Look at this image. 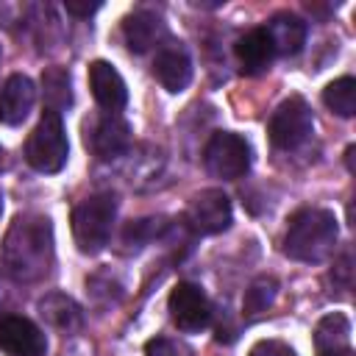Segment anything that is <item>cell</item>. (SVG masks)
Listing matches in <instances>:
<instances>
[{
	"instance_id": "obj_1",
	"label": "cell",
	"mask_w": 356,
	"mask_h": 356,
	"mask_svg": "<svg viewBox=\"0 0 356 356\" xmlns=\"http://www.w3.org/2000/svg\"><path fill=\"white\" fill-rule=\"evenodd\" d=\"M3 264L6 270L25 284L42 281L53 267V225L44 214H17L3 236Z\"/></svg>"
},
{
	"instance_id": "obj_2",
	"label": "cell",
	"mask_w": 356,
	"mask_h": 356,
	"mask_svg": "<svg viewBox=\"0 0 356 356\" xmlns=\"http://www.w3.org/2000/svg\"><path fill=\"white\" fill-rule=\"evenodd\" d=\"M337 217L328 209H300L289 217L284 234V253L295 261L317 264L337 245Z\"/></svg>"
},
{
	"instance_id": "obj_3",
	"label": "cell",
	"mask_w": 356,
	"mask_h": 356,
	"mask_svg": "<svg viewBox=\"0 0 356 356\" xmlns=\"http://www.w3.org/2000/svg\"><path fill=\"white\" fill-rule=\"evenodd\" d=\"M117 220V197L111 192H97L83 197L72 209V236L81 253H97L108 245Z\"/></svg>"
},
{
	"instance_id": "obj_4",
	"label": "cell",
	"mask_w": 356,
	"mask_h": 356,
	"mask_svg": "<svg viewBox=\"0 0 356 356\" xmlns=\"http://www.w3.org/2000/svg\"><path fill=\"white\" fill-rule=\"evenodd\" d=\"M67 156H70V142L61 114L44 111L25 142V159L36 172H58L67 164Z\"/></svg>"
},
{
	"instance_id": "obj_5",
	"label": "cell",
	"mask_w": 356,
	"mask_h": 356,
	"mask_svg": "<svg viewBox=\"0 0 356 356\" xmlns=\"http://www.w3.org/2000/svg\"><path fill=\"white\" fill-rule=\"evenodd\" d=\"M314 131V117H312V108L303 97L292 95L286 97L270 117L267 122V134H270V142L278 147V150H295L300 147Z\"/></svg>"
},
{
	"instance_id": "obj_6",
	"label": "cell",
	"mask_w": 356,
	"mask_h": 356,
	"mask_svg": "<svg viewBox=\"0 0 356 356\" xmlns=\"http://www.w3.org/2000/svg\"><path fill=\"white\" fill-rule=\"evenodd\" d=\"M203 161H206V170L214 178L236 181L250 167V145L239 134L220 131V134H214L209 139V145L203 150Z\"/></svg>"
},
{
	"instance_id": "obj_7",
	"label": "cell",
	"mask_w": 356,
	"mask_h": 356,
	"mask_svg": "<svg viewBox=\"0 0 356 356\" xmlns=\"http://www.w3.org/2000/svg\"><path fill=\"white\" fill-rule=\"evenodd\" d=\"M167 306H170L172 323H175L181 331H186V334L203 331V328H209V323H211V303H209L206 292H203L197 284H189V281L178 284V286L170 292Z\"/></svg>"
},
{
	"instance_id": "obj_8",
	"label": "cell",
	"mask_w": 356,
	"mask_h": 356,
	"mask_svg": "<svg viewBox=\"0 0 356 356\" xmlns=\"http://www.w3.org/2000/svg\"><path fill=\"white\" fill-rule=\"evenodd\" d=\"M189 228L200 236L222 234L231 225V200L222 189H203L192 197L186 211Z\"/></svg>"
},
{
	"instance_id": "obj_9",
	"label": "cell",
	"mask_w": 356,
	"mask_h": 356,
	"mask_svg": "<svg viewBox=\"0 0 356 356\" xmlns=\"http://www.w3.org/2000/svg\"><path fill=\"white\" fill-rule=\"evenodd\" d=\"M0 350L8 356H44L47 339L33 320L8 314L0 317Z\"/></svg>"
},
{
	"instance_id": "obj_10",
	"label": "cell",
	"mask_w": 356,
	"mask_h": 356,
	"mask_svg": "<svg viewBox=\"0 0 356 356\" xmlns=\"http://www.w3.org/2000/svg\"><path fill=\"white\" fill-rule=\"evenodd\" d=\"M128 145H131V125L117 114H103L86 125V147L103 161L122 156Z\"/></svg>"
},
{
	"instance_id": "obj_11",
	"label": "cell",
	"mask_w": 356,
	"mask_h": 356,
	"mask_svg": "<svg viewBox=\"0 0 356 356\" xmlns=\"http://www.w3.org/2000/svg\"><path fill=\"white\" fill-rule=\"evenodd\" d=\"M153 75L167 92H184L192 81V58L189 50L181 42H167L156 50L153 58Z\"/></svg>"
},
{
	"instance_id": "obj_12",
	"label": "cell",
	"mask_w": 356,
	"mask_h": 356,
	"mask_svg": "<svg viewBox=\"0 0 356 356\" xmlns=\"http://www.w3.org/2000/svg\"><path fill=\"white\" fill-rule=\"evenodd\" d=\"M89 89H92L97 106L106 108V114H117L128 103V86H125L122 75L117 72L114 64H108L103 58L89 64Z\"/></svg>"
},
{
	"instance_id": "obj_13",
	"label": "cell",
	"mask_w": 356,
	"mask_h": 356,
	"mask_svg": "<svg viewBox=\"0 0 356 356\" xmlns=\"http://www.w3.org/2000/svg\"><path fill=\"white\" fill-rule=\"evenodd\" d=\"M36 100V86L28 75L14 72L0 86V122L3 125H19L31 114Z\"/></svg>"
},
{
	"instance_id": "obj_14",
	"label": "cell",
	"mask_w": 356,
	"mask_h": 356,
	"mask_svg": "<svg viewBox=\"0 0 356 356\" xmlns=\"http://www.w3.org/2000/svg\"><path fill=\"white\" fill-rule=\"evenodd\" d=\"M164 36V19L150 8H136L122 19V39L131 53L150 50Z\"/></svg>"
},
{
	"instance_id": "obj_15",
	"label": "cell",
	"mask_w": 356,
	"mask_h": 356,
	"mask_svg": "<svg viewBox=\"0 0 356 356\" xmlns=\"http://www.w3.org/2000/svg\"><path fill=\"white\" fill-rule=\"evenodd\" d=\"M267 36L278 56H298L306 44V22L292 11H278L267 22Z\"/></svg>"
},
{
	"instance_id": "obj_16",
	"label": "cell",
	"mask_w": 356,
	"mask_h": 356,
	"mask_svg": "<svg viewBox=\"0 0 356 356\" xmlns=\"http://www.w3.org/2000/svg\"><path fill=\"white\" fill-rule=\"evenodd\" d=\"M234 50H236V58L242 64V72H248V75L264 72L270 67L273 56H275L273 42H270V36H267L264 28H250L248 33H242L236 39V47Z\"/></svg>"
},
{
	"instance_id": "obj_17",
	"label": "cell",
	"mask_w": 356,
	"mask_h": 356,
	"mask_svg": "<svg viewBox=\"0 0 356 356\" xmlns=\"http://www.w3.org/2000/svg\"><path fill=\"white\" fill-rule=\"evenodd\" d=\"M39 314L58 331H75L81 323H83V314H81V306L70 298V295H61V292H50L39 300Z\"/></svg>"
},
{
	"instance_id": "obj_18",
	"label": "cell",
	"mask_w": 356,
	"mask_h": 356,
	"mask_svg": "<svg viewBox=\"0 0 356 356\" xmlns=\"http://www.w3.org/2000/svg\"><path fill=\"white\" fill-rule=\"evenodd\" d=\"M42 95H44V111L61 114L72 106V89H70V72L61 67H47L42 72Z\"/></svg>"
},
{
	"instance_id": "obj_19",
	"label": "cell",
	"mask_w": 356,
	"mask_h": 356,
	"mask_svg": "<svg viewBox=\"0 0 356 356\" xmlns=\"http://www.w3.org/2000/svg\"><path fill=\"white\" fill-rule=\"evenodd\" d=\"M350 345V323L345 314L334 312V314H325L317 328H314V348L317 353L323 350H334V348H345Z\"/></svg>"
},
{
	"instance_id": "obj_20",
	"label": "cell",
	"mask_w": 356,
	"mask_h": 356,
	"mask_svg": "<svg viewBox=\"0 0 356 356\" xmlns=\"http://www.w3.org/2000/svg\"><path fill=\"white\" fill-rule=\"evenodd\" d=\"M275 295H278V281H275L273 275H259V278L245 289V300H242L245 317H248V320L261 317V314L273 306Z\"/></svg>"
},
{
	"instance_id": "obj_21",
	"label": "cell",
	"mask_w": 356,
	"mask_h": 356,
	"mask_svg": "<svg viewBox=\"0 0 356 356\" xmlns=\"http://www.w3.org/2000/svg\"><path fill=\"white\" fill-rule=\"evenodd\" d=\"M323 103L339 117H353L356 114V81L350 75L331 81L323 89Z\"/></svg>"
},
{
	"instance_id": "obj_22",
	"label": "cell",
	"mask_w": 356,
	"mask_h": 356,
	"mask_svg": "<svg viewBox=\"0 0 356 356\" xmlns=\"http://www.w3.org/2000/svg\"><path fill=\"white\" fill-rule=\"evenodd\" d=\"M145 356H195L189 345L170 339V337H156L145 345Z\"/></svg>"
},
{
	"instance_id": "obj_23",
	"label": "cell",
	"mask_w": 356,
	"mask_h": 356,
	"mask_svg": "<svg viewBox=\"0 0 356 356\" xmlns=\"http://www.w3.org/2000/svg\"><path fill=\"white\" fill-rule=\"evenodd\" d=\"M161 228H164L161 220H136V222H131V225L125 228V242L134 239V245H142V242H147L150 236H156Z\"/></svg>"
},
{
	"instance_id": "obj_24",
	"label": "cell",
	"mask_w": 356,
	"mask_h": 356,
	"mask_svg": "<svg viewBox=\"0 0 356 356\" xmlns=\"http://www.w3.org/2000/svg\"><path fill=\"white\" fill-rule=\"evenodd\" d=\"M248 356H298V353L281 339H261V342H256L250 348Z\"/></svg>"
},
{
	"instance_id": "obj_25",
	"label": "cell",
	"mask_w": 356,
	"mask_h": 356,
	"mask_svg": "<svg viewBox=\"0 0 356 356\" xmlns=\"http://www.w3.org/2000/svg\"><path fill=\"white\" fill-rule=\"evenodd\" d=\"M100 6H103V3H97V0H95V3H78V0H67V3H64V8H67L72 17H89V14H95Z\"/></svg>"
},
{
	"instance_id": "obj_26",
	"label": "cell",
	"mask_w": 356,
	"mask_h": 356,
	"mask_svg": "<svg viewBox=\"0 0 356 356\" xmlns=\"http://www.w3.org/2000/svg\"><path fill=\"white\" fill-rule=\"evenodd\" d=\"M317 356H356V353H353V348H350V345H345V348H334V350H323V353H317Z\"/></svg>"
},
{
	"instance_id": "obj_27",
	"label": "cell",
	"mask_w": 356,
	"mask_h": 356,
	"mask_svg": "<svg viewBox=\"0 0 356 356\" xmlns=\"http://www.w3.org/2000/svg\"><path fill=\"white\" fill-rule=\"evenodd\" d=\"M0 170H3V147H0Z\"/></svg>"
},
{
	"instance_id": "obj_28",
	"label": "cell",
	"mask_w": 356,
	"mask_h": 356,
	"mask_svg": "<svg viewBox=\"0 0 356 356\" xmlns=\"http://www.w3.org/2000/svg\"><path fill=\"white\" fill-rule=\"evenodd\" d=\"M0 58H3V47H0Z\"/></svg>"
}]
</instances>
